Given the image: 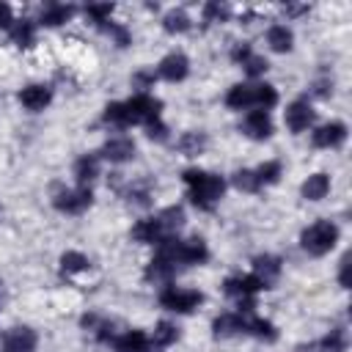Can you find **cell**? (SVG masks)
Returning a JSON list of instances; mask_svg holds the SVG:
<instances>
[{
	"label": "cell",
	"mask_w": 352,
	"mask_h": 352,
	"mask_svg": "<svg viewBox=\"0 0 352 352\" xmlns=\"http://www.w3.org/2000/svg\"><path fill=\"white\" fill-rule=\"evenodd\" d=\"M104 124H113V126H129V118H126V107L124 102H110L102 113Z\"/></svg>",
	"instance_id": "obj_34"
},
{
	"label": "cell",
	"mask_w": 352,
	"mask_h": 352,
	"mask_svg": "<svg viewBox=\"0 0 352 352\" xmlns=\"http://www.w3.org/2000/svg\"><path fill=\"white\" fill-rule=\"evenodd\" d=\"M110 14H113V3H91V6H85V16L96 28H102L104 22H110Z\"/></svg>",
	"instance_id": "obj_36"
},
{
	"label": "cell",
	"mask_w": 352,
	"mask_h": 352,
	"mask_svg": "<svg viewBox=\"0 0 352 352\" xmlns=\"http://www.w3.org/2000/svg\"><path fill=\"white\" fill-rule=\"evenodd\" d=\"M102 30H104V33H107V36H110V38H113L118 47H126V44L132 41L129 30H126L124 25H118V22H104V25H102Z\"/></svg>",
	"instance_id": "obj_37"
},
{
	"label": "cell",
	"mask_w": 352,
	"mask_h": 352,
	"mask_svg": "<svg viewBox=\"0 0 352 352\" xmlns=\"http://www.w3.org/2000/svg\"><path fill=\"white\" fill-rule=\"evenodd\" d=\"M314 94L316 96H330L333 94V80H316L314 82Z\"/></svg>",
	"instance_id": "obj_44"
},
{
	"label": "cell",
	"mask_w": 352,
	"mask_h": 352,
	"mask_svg": "<svg viewBox=\"0 0 352 352\" xmlns=\"http://www.w3.org/2000/svg\"><path fill=\"white\" fill-rule=\"evenodd\" d=\"M231 182H234V187L242 190V192H258V190H261V187H258V179H256V170H250V168L236 170Z\"/></svg>",
	"instance_id": "obj_35"
},
{
	"label": "cell",
	"mask_w": 352,
	"mask_h": 352,
	"mask_svg": "<svg viewBox=\"0 0 352 352\" xmlns=\"http://www.w3.org/2000/svg\"><path fill=\"white\" fill-rule=\"evenodd\" d=\"M245 316H248V314H239V311L220 314V316L212 322L214 336H217V338H228V336H239V333H245Z\"/></svg>",
	"instance_id": "obj_17"
},
{
	"label": "cell",
	"mask_w": 352,
	"mask_h": 352,
	"mask_svg": "<svg viewBox=\"0 0 352 352\" xmlns=\"http://www.w3.org/2000/svg\"><path fill=\"white\" fill-rule=\"evenodd\" d=\"M261 289H264V286H261V280H258L253 272H248V275H231V278H226V283H223V292H226L228 297H234V300L256 297Z\"/></svg>",
	"instance_id": "obj_6"
},
{
	"label": "cell",
	"mask_w": 352,
	"mask_h": 352,
	"mask_svg": "<svg viewBox=\"0 0 352 352\" xmlns=\"http://www.w3.org/2000/svg\"><path fill=\"white\" fill-rule=\"evenodd\" d=\"M319 352H346V330L344 327H333L319 344H316Z\"/></svg>",
	"instance_id": "obj_31"
},
{
	"label": "cell",
	"mask_w": 352,
	"mask_h": 352,
	"mask_svg": "<svg viewBox=\"0 0 352 352\" xmlns=\"http://www.w3.org/2000/svg\"><path fill=\"white\" fill-rule=\"evenodd\" d=\"M148 198H151V187H148V182L132 184V187H129V192H126V201H129V204H138V206H146V204H148Z\"/></svg>",
	"instance_id": "obj_39"
},
{
	"label": "cell",
	"mask_w": 352,
	"mask_h": 352,
	"mask_svg": "<svg viewBox=\"0 0 352 352\" xmlns=\"http://www.w3.org/2000/svg\"><path fill=\"white\" fill-rule=\"evenodd\" d=\"M176 270H179V267H176L173 261H168L165 256L157 253V256L148 261V267H146V278H148V280H170V278L176 275Z\"/></svg>",
	"instance_id": "obj_24"
},
{
	"label": "cell",
	"mask_w": 352,
	"mask_h": 352,
	"mask_svg": "<svg viewBox=\"0 0 352 352\" xmlns=\"http://www.w3.org/2000/svg\"><path fill=\"white\" fill-rule=\"evenodd\" d=\"M38 336L30 327H11L3 336V352H36Z\"/></svg>",
	"instance_id": "obj_11"
},
{
	"label": "cell",
	"mask_w": 352,
	"mask_h": 352,
	"mask_svg": "<svg viewBox=\"0 0 352 352\" xmlns=\"http://www.w3.org/2000/svg\"><path fill=\"white\" fill-rule=\"evenodd\" d=\"M151 338V346H170V344H176V338H179V330H176V324H170V322H157V327H154V333L148 336Z\"/></svg>",
	"instance_id": "obj_30"
},
{
	"label": "cell",
	"mask_w": 352,
	"mask_h": 352,
	"mask_svg": "<svg viewBox=\"0 0 352 352\" xmlns=\"http://www.w3.org/2000/svg\"><path fill=\"white\" fill-rule=\"evenodd\" d=\"M72 16H74V6H66V3H50V6L41 11V25H47V28H58V25H66Z\"/></svg>",
	"instance_id": "obj_22"
},
{
	"label": "cell",
	"mask_w": 352,
	"mask_h": 352,
	"mask_svg": "<svg viewBox=\"0 0 352 352\" xmlns=\"http://www.w3.org/2000/svg\"><path fill=\"white\" fill-rule=\"evenodd\" d=\"M239 66L245 69V74H248V77H261V74L267 72V60H264L261 55H256V52H250Z\"/></svg>",
	"instance_id": "obj_38"
},
{
	"label": "cell",
	"mask_w": 352,
	"mask_h": 352,
	"mask_svg": "<svg viewBox=\"0 0 352 352\" xmlns=\"http://www.w3.org/2000/svg\"><path fill=\"white\" fill-rule=\"evenodd\" d=\"M346 267H349V256H344V258H341V275H338L341 286H346V283H349V280H346Z\"/></svg>",
	"instance_id": "obj_45"
},
{
	"label": "cell",
	"mask_w": 352,
	"mask_h": 352,
	"mask_svg": "<svg viewBox=\"0 0 352 352\" xmlns=\"http://www.w3.org/2000/svg\"><path fill=\"white\" fill-rule=\"evenodd\" d=\"M176 148H179L184 157H198V154L206 148V135H204V132H184V135L176 140Z\"/></svg>",
	"instance_id": "obj_26"
},
{
	"label": "cell",
	"mask_w": 352,
	"mask_h": 352,
	"mask_svg": "<svg viewBox=\"0 0 352 352\" xmlns=\"http://www.w3.org/2000/svg\"><path fill=\"white\" fill-rule=\"evenodd\" d=\"M124 107H126L129 126H132V124H143V126H146L148 121L160 118L162 102H160V99H154L151 94H135L132 99H126V102H124Z\"/></svg>",
	"instance_id": "obj_5"
},
{
	"label": "cell",
	"mask_w": 352,
	"mask_h": 352,
	"mask_svg": "<svg viewBox=\"0 0 352 352\" xmlns=\"http://www.w3.org/2000/svg\"><path fill=\"white\" fill-rule=\"evenodd\" d=\"M267 44L272 52H289L294 47V33L286 25H272L267 30Z\"/></svg>",
	"instance_id": "obj_23"
},
{
	"label": "cell",
	"mask_w": 352,
	"mask_h": 352,
	"mask_svg": "<svg viewBox=\"0 0 352 352\" xmlns=\"http://www.w3.org/2000/svg\"><path fill=\"white\" fill-rule=\"evenodd\" d=\"M146 135H148L151 140H168V126H165V121H162V118L148 121V124H146Z\"/></svg>",
	"instance_id": "obj_41"
},
{
	"label": "cell",
	"mask_w": 352,
	"mask_h": 352,
	"mask_svg": "<svg viewBox=\"0 0 352 352\" xmlns=\"http://www.w3.org/2000/svg\"><path fill=\"white\" fill-rule=\"evenodd\" d=\"M102 157H104L107 162H116V165L129 162V160L135 157V143H132V138H124V135L110 138V140L102 146Z\"/></svg>",
	"instance_id": "obj_13"
},
{
	"label": "cell",
	"mask_w": 352,
	"mask_h": 352,
	"mask_svg": "<svg viewBox=\"0 0 352 352\" xmlns=\"http://www.w3.org/2000/svg\"><path fill=\"white\" fill-rule=\"evenodd\" d=\"M283 11L297 16V14H305V11H308V6H283Z\"/></svg>",
	"instance_id": "obj_46"
},
{
	"label": "cell",
	"mask_w": 352,
	"mask_h": 352,
	"mask_svg": "<svg viewBox=\"0 0 352 352\" xmlns=\"http://www.w3.org/2000/svg\"><path fill=\"white\" fill-rule=\"evenodd\" d=\"M278 104V91L270 82H253V110H267Z\"/></svg>",
	"instance_id": "obj_25"
},
{
	"label": "cell",
	"mask_w": 352,
	"mask_h": 352,
	"mask_svg": "<svg viewBox=\"0 0 352 352\" xmlns=\"http://www.w3.org/2000/svg\"><path fill=\"white\" fill-rule=\"evenodd\" d=\"M190 25H192V19H190V14H187L184 8H170V11L162 16L165 33H184V30H190Z\"/></svg>",
	"instance_id": "obj_29"
},
{
	"label": "cell",
	"mask_w": 352,
	"mask_h": 352,
	"mask_svg": "<svg viewBox=\"0 0 352 352\" xmlns=\"http://www.w3.org/2000/svg\"><path fill=\"white\" fill-rule=\"evenodd\" d=\"M250 272L261 280V286H264V289H270V286L278 280V275H280V258H278V256H270V253L256 256V258H253V270H250Z\"/></svg>",
	"instance_id": "obj_15"
},
{
	"label": "cell",
	"mask_w": 352,
	"mask_h": 352,
	"mask_svg": "<svg viewBox=\"0 0 352 352\" xmlns=\"http://www.w3.org/2000/svg\"><path fill=\"white\" fill-rule=\"evenodd\" d=\"M11 38H14L16 47H33V44H36V25L28 22V19L14 22V28H11Z\"/></svg>",
	"instance_id": "obj_32"
},
{
	"label": "cell",
	"mask_w": 352,
	"mask_h": 352,
	"mask_svg": "<svg viewBox=\"0 0 352 352\" xmlns=\"http://www.w3.org/2000/svg\"><path fill=\"white\" fill-rule=\"evenodd\" d=\"M201 302H204V294L195 292V289L165 286V289L160 292V305H162L165 311H173V314H190V311H195Z\"/></svg>",
	"instance_id": "obj_3"
},
{
	"label": "cell",
	"mask_w": 352,
	"mask_h": 352,
	"mask_svg": "<svg viewBox=\"0 0 352 352\" xmlns=\"http://www.w3.org/2000/svg\"><path fill=\"white\" fill-rule=\"evenodd\" d=\"M0 212H3V209H0Z\"/></svg>",
	"instance_id": "obj_48"
},
{
	"label": "cell",
	"mask_w": 352,
	"mask_h": 352,
	"mask_svg": "<svg viewBox=\"0 0 352 352\" xmlns=\"http://www.w3.org/2000/svg\"><path fill=\"white\" fill-rule=\"evenodd\" d=\"M226 104L231 110H253V82H239L226 94Z\"/></svg>",
	"instance_id": "obj_21"
},
{
	"label": "cell",
	"mask_w": 352,
	"mask_h": 352,
	"mask_svg": "<svg viewBox=\"0 0 352 352\" xmlns=\"http://www.w3.org/2000/svg\"><path fill=\"white\" fill-rule=\"evenodd\" d=\"M286 126L292 129V132H305L311 124H314V118H316V113H314V107H311V102L308 99H294L289 107H286Z\"/></svg>",
	"instance_id": "obj_10"
},
{
	"label": "cell",
	"mask_w": 352,
	"mask_h": 352,
	"mask_svg": "<svg viewBox=\"0 0 352 352\" xmlns=\"http://www.w3.org/2000/svg\"><path fill=\"white\" fill-rule=\"evenodd\" d=\"M245 333L253 336V338H261V341H275L278 338V330L270 319H261L256 314H248L245 316Z\"/></svg>",
	"instance_id": "obj_20"
},
{
	"label": "cell",
	"mask_w": 352,
	"mask_h": 352,
	"mask_svg": "<svg viewBox=\"0 0 352 352\" xmlns=\"http://www.w3.org/2000/svg\"><path fill=\"white\" fill-rule=\"evenodd\" d=\"M157 220H160V226L168 236H176V231L184 226V209L182 206H168L157 214Z\"/></svg>",
	"instance_id": "obj_27"
},
{
	"label": "cell",
	"mask_w": 352,
	"mask_h": 352,
	"mask_svg": "<svg viewBox=\"0 0 352 352\" xmlns=\"http://www.w3.org/2000/svg\"><path fill=\"white\" fill-rule=\"evenodd\" d=\"M88 267H91V261H88V256L80 253V250H66V253L60 256V272H63V275H80V272H85Z\"/></svg>",
	"instance_id": "obj_28"
},
{
	"label": "cell",
	"mask_w": 352,
	"mask_h": 352,
	"mask_svg": "<svg viewBox=\"0 0 352 352\" xmlns=\"http://www.w3.org/2000/svg\"><path fill=\"white\" fill-rule=\"evenodd\" d=\"M99 176V154H82L74 162V179L80 187H88Z\"/></svg>",
	"instance_id": "obj_18"
},
{
	"label": "cell",
	"mask_w": 352,
	"mask_h": 352,
	"mask_svg": "<svg viewBox=\"0 0 352 352\" xmlns=\"http://www.w3.org/2000/svg\"><path fill=\"white\" fill-rule=\"evenodd\" d=\"M280 162L278 160H270V162H264V165H258L256 168V179H258V187H270V184H275L278 179H280Z\"/></svg>",
	"instance_id": "obj_33"
},
{
	"label": "cell",
	"mask_w": 352,
	"mask_h": 352,
	"mask_svg": "<svg viewBox=\"0 0 352 352\" xmlns=\"http://www.w3.org/2000/svg\"><path fill=\"white\" fill-rule=\"evenodd\" d=\"M19 102H22V107L25 110H30V113H41L50 102H52V91L47 88V85H25L22 91H19Z\"/></svg>",
	"instance_id": "obj_14"
},
{
	"label": "cell",
	"mask_w": 352,
	"mask_h": 352,
	"mask_svg": "<svg viewBox=\"0 0 352 352\" xmlns=\"http://www.w3.org/2000/svg\"><path fill=\"white\" fill-rule=\"evenodd\" d=\"M165 236H168V234L162 231L157 214H154V217H143V220H138V223L132 226V239L140 242V245H160Z\"/></svg>",
	"instance_id": "obj_12"
},
{
	"label": "cell",
	"mask_w": 352,
	"mask_h": 352,
	"mask_svg": "<svg viewBox=\"0 0 352 352\" xmlns=\"http://www.w3.org/2000/svg\"><path fill=\"white\" fill-rule=\"evenodd\" d=\"M228 6H220V3H206L204 6V22H226L228 19Z\"/></svg>",
	"instance_id": "obj_40"
},
{
	"label": "cell",
	"mask_w": 352,
	"mask_h": 352,
	"mask_svg": "<svg viewBox=\"0 0 352 352\" xmlns=\"http://www.w3.org/2000/svg\"><path fill=\"white\" fill-rule=\"evenodd\" d=\"M272 118L267 110H248L245 118H242V132L250 138V140H267L272 135Z\"/></svg>",
	"instance_id": "obj_7"
},
{
	"label": "cell",
	"mask_w": 352,
	"mask_h": 352,
	"mask_svg": "<svg viewBox=\"0 0 352 352\" xmlns=\"http://www.w3.org/2000/svg\"><path fill=\"white\" fill-rule=\"evenodd\" d=\"M14 22H16V19H14V8H11L8 3H0V28H3V30H11Z\"/></svg>",
	"instance_id": "obj_43"
},
{
	"label": "cell",
	"mask_w": 352,
	"mask_h": 352,
	"mask_svg": "<svg viewBox=\"0 0 352 352\" xmlns=\"http://www.w3.org/2000/svg\"><path fill=\"white\" fill-rule=\"evenodd\" d=\"M94 204V192H91V187H63V190H58L55 195H52V206L58 209V212H66V214H80V212H85L88 206Z\"/></svg>",
	"instance_id": "obj_4"
},
{
	"label": "cell",
	"mask_w": 352,
	"mask_h": 352,
	"mask_svg": "<svg viewBox=\"0 0 352 352\" xmlns=\"http://www.w3.org/2000/svg\"><path fill=\"white\" fill-rule=\"evenodd\" d=\"M305 201H322L330 192V176L327 173H311L300 187Z\"/></svg>",
	"instance_id": "obj_19"
},
{
	"label": "cell",
	"mask_w": 352,
	"mask_h": 352,
	"mask_svg": "<svg viewBox=\"0 0 352 352\" xmlns=\"http://www.w3.org/2000/svg\"><path fill=\"white\" fill-rule=\"evenodd\" d=\"M132 82H135L138 94H148V88L154 85V72H138V74L132 77Z\"/></svg>",
	"instance_id": "obj_42"
},
{
	"label": "cell",
	"mask_w": 352,
	"mask_h": 352,
	"mask_svg": "<svg viewBox=\"0 0 352 352\" xmlns=\"http://www.w3.org/2000/svg\"><path fill=\"white\" fill-rule=\"evenodd\" d=\"M311 140L316 148H338L346 140V124L344 121H327V124L314 129Z\"/></svg>",
	"instance_id": "obj_8"
},
{
	"label": "cell",
	"mask_w": 352,
	"mask_h": 352,
	"mask_svg": "<svg viewBox=\"0 0 352 352\" xmlns=\"http://www.w3.org/2000/svg\"><path fill=\"white\" fill-rule=\"evenodd\" d=\"M113 349L116 352H148L151 349V338L143 330H126V333L113 338Z\"/></svg>",
	"instance_id": "obj_16"
},
{
	"label": "cell",
	"mask_w": 352,
	"mask_h": 352,
	"mask_svg": "<svg viewBox=\"0 0 352 352\" xmlns=\"http://www.w3.org/2000/svg\"><path fill=\"white\" fill-rule=\"evenodd\" d=\"M336 242H338V228L330 220H316L300 234V245L308 256H324L336 248Z\"/></svg>",
	"instance_id": "obj_2"
},
{
	"label": "cell",
	"mask_w": 352,
	"mask_h": 352,
	"mask_svg": "<svg viewBox=\"0 0 352 352\" xmlns=\"http://www.w3.org/2000/svg\"><path fill=\"white\" fill-rule=\"evenodd\" d=\"M148 352H160V346H157V349H148Z\"/></svg>",
	"instance_id": "obj_47"
},
{
	"label": "cell",
	"mask_w": 352,
	"mask_h": 352,
	"mask_svg": "<svg viewBox=\"0 0 352 352\" xmlns=\"http://www.w3.org/2000/svg\"><path fill=\"white\" fill-rule=\"evenodd\" d=\"M187 74H190V60L184 52H170L157 66V77H162L168 82H182Z\"/></svg>",
	"instance_id": "obj_9"
},
{
	"label": "cell",
	"mask_w": 352,
	"mask_h": 352,
	"mask_svg": "<svg viewBox=\"0 0 352 352\" xmlns=\"http://www.w3.org/2000/svg\"><path fill=\"white\" fill-rule=\"evenodd\" d=\"M182 179H184V184H187V198H190L198 209H204V212L214 209V206L220 204L223 192H226V179L217 176V173L201 170V168H187V170L182 173Z\"/></svg>",
	"instance_id": "obj_1"
}]
</instances>
